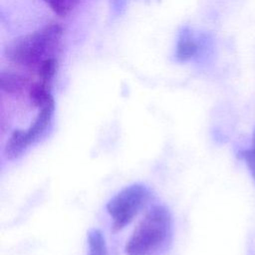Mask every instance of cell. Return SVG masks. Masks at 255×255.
Masks as SVG:
<instances>
[{
  "instance_id": "6",
  "label": "cell",
  "mask_w": 255,
  "mask_h": 255,
  "mask_svg": "<svg viewBox=\"0 0 255 255\" xmlns=\"http://www.w3.org/2000/svg\"><path fill=\"white\" fill-rule=\"evenodd\" d=\"M29 98L31 103L38 108H41L52 101L53 97L51 94L50 83L40 81L31 85L29 88Z\"/></svg>"
},
{
  "instance_id": "5",
  "label": "cell",
  "mask_w": 255,
  "mask_h": 255,
  "mask_svg": "<svg viewBox=\"0 0 255 255\" xmlns=\"http://www.w3.org/2000/svg\"><path fill=\"white\" fill-rule=\"evenodd\" d=\"M28 85V80L19 74L3 72L0 75L1 89L8 94L21 93Z\"/></svg>"
},
{
  "instance_id": "3",
  "label": "cell",
  "mask_w": 255,
  "mask_h": 255,
  "mask_svg": "<svg viewBox=\"0 0 255 255\" xmlns=\"http://www.w3.org/2000/svg\"><path fill=\"white\" fill-rule=\"evenodd\" d=\"M149 197L150 190L139 183L128 185L114 195L107 203V211L113 219V229L120 231L129 224Z\"/></svg>"
},
{
  "instance_id": "4",
  "label": "cell",
  "mask_w": 255,
  "mask_h": 255,
  "mask_svg": "<svg viewBox=\"0 0 255 255\" xmlns=\"http://www.w3.org/2000/svg\"><path fill=\"white\" fill-rule=\"evenodd\" d=\"M55 104L52 100L40 108L39 113L27 128L15 129L12 132L4 150L7 159L12 160L20 156L30 144L37 141L44 134L52 122Z\"/></svg>"
},
{
  "instance_id": "11",
  "label": "cell",
  "mask_w": 255,
  "mask_h": 255,
  "mask_svg": "<svg viewBox=\"0 0 255 255\" xmlns=\"http://www.w3.org/2000/svg\"><path fill=\"white\" fill-rule=\"evenodd\" d=\"M240 156L246 162V165L255 181V129L253 133L251 148L241 151Z\"/></svg>"
},
{
  "instance_id": "1",
  "label": "cell",
  "mask_w": 255,
  "mask_h": 255,
  "mask_svg": "<svg viewBox=\"0 0 255 255\" xmlns=\"http://www.w3.org/2000/svg\"><path fill=\"white\" fill-rule=\"evenodd\" d=\"M171 234V215L163 205L152 206L138 222L128 239L127 255H152Z\"/></svg>"
},
{
  "instance_id": "9",
  "label": "cell",
  "mask_w": 255,
  "mask_h": 255,
  "mask_svg": "<svg viewBox=\"0 0 255 255\" xmlns=\"http://www.w3.org/2000/svg\"><path fill=\"white\" fill-rule=\"evenodd\" d=\"M40 81L50 83L57 71V61L54 57L44 60L36 69Z\"/></svg>"
},
{
  "instance_id": "7",
  "label": "cell",
  "mask_w": 255,
  "mask_h": 255,
  "mask_svg": "<svg viewBox=\"0 0 255 255\" xmlns=\"http://www.w3.org/2000/svg\"><path fill=\"white\" fill-rule=\"evenodd\" d=\"M89 255H108L106 239L99 229H91L88 233Z\"/></svg>"
},
{
  "instance_id": "8",
  "label": "cell",
  "mask_w": 255,
  "mask_h": 255,
  "mask_svg": "<svg viewBox=\"0 0 255 255\" xmlns=\"http://www.w3.org/2000/svg\"><path fill=\"white\" fill-rule=\"evenodd\" d=\"M197 50V45L189 34H183L177 43L176 55L180 60H187L191 58Z\"/></svg>"
},
{
  "instance_id": "10",
  "label": "cell",
  "mask_w": 255,
  "mask_h": 255,
  "mask_svg": "<svg viewBox=\"0 0 255 255\" xmlns=\"http://www.w3.org/2000/svg\"><path fill=\"white\" fill-rule=\"evenodd\" d=\"M50 9L60 16L69 14L77 5L79 0H43Z\"/></svg>"
},
{
  "instance_id": "2",
  "label": "cell",
  "mask_w": 255,
  "mask_h": 255,
  "mask_svg": "<svg viewBox=\"0 0 255 255\" xmlns=\"http://www.w3.org/2000/svg\"><path fill=\"white\" fill-rule=\"evenodd\" d=\"M62 33L61 25L50 23L32 34L14 40L7 47V56L16 65L37 69L44 60L52 58Z\"/></svg>"
}]
</instances>
